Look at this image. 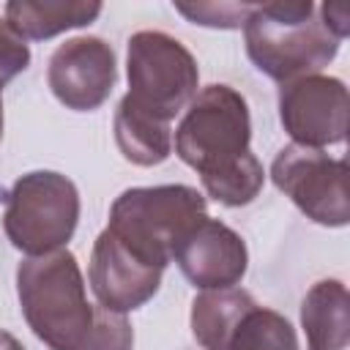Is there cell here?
<instances>
[{"label": "cell", "instance_id": "cell-1", "mask_svg": "<svg viewBox=\"0 0 350 350\" xmlns=\"http://www.w3.org/2000/svg\"><path fill=\"white\" fill-rule=\"evenodd\" d=\"M249 142V104L221 82L197 90L175 129L178 159L197 170L208 197L227 208L249 205L262 191L265 170Z\"/></svg>", "mask_w": 350, "mask_h": 350}, {"label": "cell", "instance_id": "cell-2", "mask_svg": "<svg viewBox=\"0 0 350 350\" xmlns=\"http://www.w3.org/2000/svg\"><path fill=\"white\" fill-rule=\"evenodd\" d=\"M243 41L254 68L279 85L320 74L342 46L312 0L257 3L243 22Z\"/></svg>", "mask_w": 350, "mask_h": 350}, {"label": "cell", "instance_id": "cell-3", "mask_svg": "<svg viewBox=\"0 0 350 350\" xmlns=\"http://www.w3.org/2000/svg\"><path fill=\"white\" fill-rule=\"evenodd\" d=\"M202 219H208V202L194 186H134L115 197L107 230L139 262L164 271Z\"/></svg>", "mask_w": 350, "mask_h": 350}, {"label": "cell", "instance_id": "cell-4", "mask_svg": "<svg viewBox=\"0 0 350 350\" xmlns=\"http://www.w3.org/2000/svg\"><path fill=\"white\" fill-rule=\"evenodd\" d=\"M16 295L25 323L38 342L49 350H79L93 325L96 306L88 301L79 262L68 249L22 260L16 268Z\"/></svg>", "mask_w": 350, "mask_h": 350}, {"label": "cell", "instance_id": "cell-5", "mask_svg": "<svg viewBox=\"0 0 350 350\" xmlns=\"http://www.w3.org/2000/svg\"><path fill=\"white\" fill-rule=\"evenodd\" d=\"M3 200V230L14 249L27 257L66 249L79 221V191L71 178L33 170L16 178Z\"/></svg>", "mask_w": 350, "mask_h": 350}, {"label": "cell", "instance_id": "cell-6", "mask_svg": "<svg viewBox=\"0 0 350 350\" xmlns=\"http://www.w3.org/2000/svg\"><path fill=\"white\" fill-rule=\"evenodd\" d=\"M126 77V98L167 123L186 109L200 85L194 55L178 38L161 30H139L129 38Z\"/></svg>", "mask_w": 350, "mask_h": 350}, {"label": "cell", "instance_id": "cell-7", "mask_svg": "<svg viewBox=\"0 0 350 350\" xmlns=\"http://www.w3.org/2000/svg\"><path fill=\"white\" fill-rule=\"evenodd\" d=\"M271 180L314 224L345 227L350 221L345 159L317 148L284 145L271 161Z\"/></svg>", "mask_w": 350, "mask_h": 350}, {"label": "cell", "instance_id": "cell-8", "mask_svg": "<svg viewBox=\"0 0 350 350\" xmlns=\"http://www.w3.org/2000/svg\"><path fill=\"white\" fill-rule=\"evenodd\" d=\"M279 120L293 145L328 148L347 137V88L328 74H309L279 85Z\"/></svg>", "mask_w": 350, "mask_h": 350}, {"label": "cell", "instance_id": "cell-9", "mask_svg": "<svg viewBox=\"0 0 350 350\" xmlns=\"http://www.w3.org/2000/svg\"><path fill=\"white\" fill-rule=\"evenodd\" d=\"M118 79L115 49L98 36H77L63 41L46 66V85L52 96L74 112L98 109Z\"/></svg>", "mask_w": 350, "mask_h": 350}, {"label": "cell", "instance_id": "cell-10", "mask_svg": "<svg viewBox=\"0 0 350 350\" xmlns=\"http://www.w3.org/2000/svg\"><path fill=\"white\" fill-rule=\"evenodd\" d=\"M161 276L164 271L150 268L139 262L134 254H129L107 227L93 241L88 282L98 306L118 314H129L145 306L159 293Z\"/></svg>", "mask_w": 350, "mask_h": 350}, {"label": "cell", "instance_id": "cell-11", "mask_svg": "<svg viewBox=\"0 0 350 350\" xmlns=\"http://www.w3.org/2000/svg\"><path fill=\"white\" fill-rule=\"evenodd\" d=\"M180 273L200 290L235 287L249 268L246 241L219 219H202L175 249Z\"/></svg>", "mask_w": 350, "mask_h": 350}, {"label": "cell", "instance_id": "cell-12", "mask_svg": "<svg viewBox=\"0 0 350 350\" xmlns=\"http://www.w3.org/2000/svg\"><path fill=\"white\" fill-rule=\"evenodd\" d=\"M301 328L309 350H345L350 345V293L339 279H320L301 301Z\"/></svg>", "mask_w": 350, "mask_h": 350}, {"label": "cell", "instance_id": "cell-13", "mask_svg": "<svg viewBox=\"0 0 350 350\" xmlns=\"http://www.w3.org/2000/svg\"><path fill=\"white\" fill-rule=\"evenodd\" d=\"M101 8V3L88 0H11L5 3V22L25 41H46L66 30L88 27Z\"/></svg>", "mask_w": 350, "mask_h": 350}, {"label": "cell", "instance_id": "cell-14", "mask_svg": "<svg viewBox=\"0 0 350 350\" xmlns=\"http://www.w3.org/2000/svg\"><path fill=\"white\" fill-rule=\"evenodd\" d=\"M115 142L126 161L137 167H156L170 159L172 153V129L167 120L139 109L126 96L118 101L115 109Z\"/></svg>", "mask_w": 350, "mask_h": 350}, {"label": "cell", "instance_id": "cell-15", "mask_svg": "<svg viewBox=\"0 0 350 350\" xmlns=\"http://www.w3.org/2000/svg\"><path fill=\"white\" fill-rule=\"evenodd\" d=\"M254 298L252 293L241 287H227V290H202L191 301V336L202 350H224V342L243 314L246 306H252Z\"/></svg>", "mask_w": 350, "mask_h": 350}, {"label": "cell", "instance_id": "cell-16", "mask_svg": "<svg viewBox=\"0 0 350 350\" xmlns=\"http://www.w3.org/2000/svg\"><path fill=\"white\" fill-rule=\"evenodd\" d=\"M224 350H298V334L284 314L254 301L232 325Z\"/></svg>", "mask_w": 350, "mask_h": 350}, {"label": "cell", "instance_id": "cell-17", "mask_svg": "<svg viewBox=\"0 0 350 350\" xmlns=\"http://www.w3.org/2000/svg\"><path fill=\"white\" fill-rule=\"evenodd\" d=\"M134 347V328L126 314L109 312L104 306L93 309V325L79 345V350H131Z\"/></svg>", "mask_w": 350, "mask_h": 350}, {"label": "cell", "instance_id": "cell-18", "mask_svg": "<svg viewBox=\"0 0 350 350\" xmlns=\"http://www.w3.org/2000/svg\"><path fill=\"white\" fill-rule=\"evenodd\" d=\"M252 8H254L252 3H175V11L183 14L191 25L221 27V30L243 27Z\"/></svg>", "mask_w": 350, "mask_h": 350}, {"label": "cell", "instance_id": "cell-19", "mask_svg": "<svg viewBox=\"0 0 350 350\" xmlns=\"http://www.w3.org/2000/svg\"><path fill=\"white\" fill-rule=\"evenodd\" d=\"M30 66V46L14 27L0 16V90Z\"/></svg>", "mask_w": 350, "mask_h": 350}, {"label": "cell", "instance_id": "cell-20", "mask_svg": "<svg viewBox=\"0 0 350 350\" xmlns=\"http://www.w3.org/2000/svg\"><path fill=\"white\" fill-rule=\"evenodd\" d=\"M317 14H320L323 25L339 41L347 38V30H350V11H347V5H342V3H323V5H317Z\"/></svg>", "mask_w": 350, "mask_h": 350}, {"label": "cell", "instance_id": "cell-21", "mask_svg": "<svg viewBox=\"0 0 350 350\" xmlns=\"http://www.w3.org/2000/svg\"><path fill=\"white\" fill-rule=\"evenodd\" d=\"M0 350H25V347H22V342L14 334H8V331L0 328Z\"/></svg>", "mask_w": 350, "mask_h": 350}, {"label": "cell", "instance_id": "cell-22", "mask_svg": "<svg viewBox=\"0 0 350 350\" xmlns=\"http://www.w3.org/2000/svg\"><path fill=\"white\" fill-rule=\"evenodd\" d=\"M0 139H3V90H0Z\"/></svg>", "mask_w": 350, "mask_h": 350}]
</instances>
